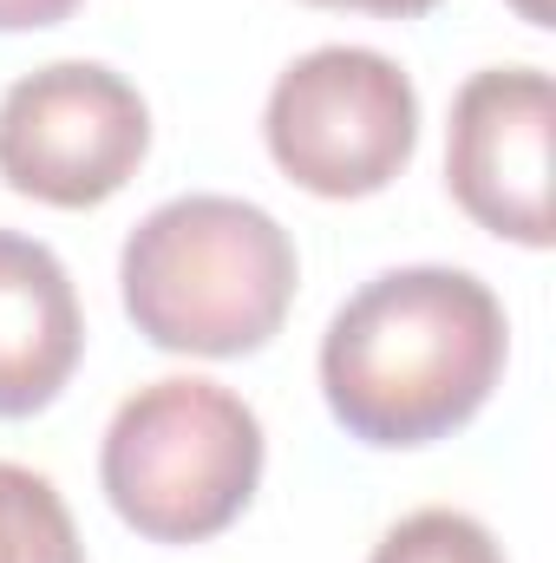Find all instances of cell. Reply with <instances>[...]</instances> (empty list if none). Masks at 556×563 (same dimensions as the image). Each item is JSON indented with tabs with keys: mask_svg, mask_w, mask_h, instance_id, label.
Returning <instances> with one entry per match:
<instances>
[{
	"mask_svg": "<svg viewBox=\"0 0 556 563\" xmlns=\"http://www.w3.org/2000/svg\"><path fill=\"white\" fill-rule=\"evenodd\" d=\"M269 157L288 184L314 197H374L419 151L413 79L374 46H314L269 92Z\"/></svg>",
	"mask_w": 556,
	"mask_h": 563,
	"instance_id": "277c9868",
	"label": "cell"
},
{
	"mask_svg": "<svg viewBox=\"0 0 556 563\" xmlns=\"http://www.w3.org/2000/svg\"><path fill=\"white\" fill-rule=\"evenodd\" d=\"M294 243L263 203L170 197L125 236L119 288L138 334L164 354L236 361L269 347L294 308Z\"/></svg>",
	"mask_w": 556,
	"mask_h": 563,
	"instance_id": "7a4b0ae2",
	"label": "cell"
},
{
	"mask_svg": "<svg viewBox=\"0 0 556 563\" xmlns=\"http://www.w3.org/2000/svg\"><path fill=\"white\" fill-rule=\"evenodd\" d=\"M551 125L556 86L544 66L471 73L452 99L445 184L458 210L524 250H551Z\"/></svg>",
	"mask_w": 556,
	"mask_h": 563,
	"instance_id": "8992f818",
	"label": "cell"
},
{
	"mask_svg": "<svg viewBox=\"0 0 556 563\" xmlns=\"http://www.w3.org/2000/svg\"><path fill=\"white\" fill-rule=\"evenodd\" d=\"M99 485L138 538L203 544L230 531L263 485V420L216 380H151L105 426Z\"/></svg>",
	"mask_w": 556,
	"mask_h": 563,
	"instance_id": "3957f363",
	"label": "cell"
},
{
	"mask_svg": "<svg viewBox=\"0 0 556 563\" xmlns=\"http://www.w3.org/2000/svg\"><path fill=\"white\" fill-rule=\"evenodd\" d=\"M79 354L86 314L66 263L33 236L0 230V420L46 413L66 394Z\"/></svg>",
	"mask_w": 556,
	"mask_h": 563,
	"instance_id": "52a82bcc",
	"label": "cell"
},
{
	"mask_svg": "<svg viewBox=\"0 0 556 563\" xmlns=\"http://www.w3.org/2000/svg\"><path fill=\"white\" fill-rule=\"evenodd\" d=\"M79 0H0V33H33V26H59L73 20Z\"/></svg>",
	"mask_w": 556,
	"mask_h": 563,
	"instance_id": "30bf717a",
	"label": "cell"
},
{
	"mask_svg": "<svg viewBox=\"0 0 556 563\" xmlns=\"http://www.w3.org/2000/svg\"><path fill=\"white\" fill-rule=\"evenodd\" d=\"M511 321L491 282L445 263L387 269L321 334L327 413L360 445H432L498 394Z\"/></svg>",
	"mask_w": 556,
	"mask_h": 563,
	"instance_id": "6da1fadb",
	"label": "cell"
},
{
	"mask_svg": "<svg viewBox=\"0 0 556 563\" xmlns=\"http://www.w3.org/2000/svg\"><path fill=\"white\" fill-rule=\"evenodd\" d=\"M0 563H86L79 525L53 478L0 459Z\"/></svg>",
	"mask_w": 556,
	"mask_h": 563,
	"instance_id": "ba28073f",
	"label": "cell"
},
{
	"mask_svg": "<svg viewBox=\"0 0 556 563\" xmlns=\"http://www.w3.org/2000/svg\"><path fill=\"white\" fill-rule=\"evenodd\" d=\"M367 563H504V544L471 518V511H452V505H425L413 518H400Z\"/></svg>",
	"mask_w": 556,
	"mask_h": 563,
	"instance_id": "9c48e42d",
	"label": "cell"
},
{
	"mask_svg": "<svg viewBox=\"0 0 556 563\" xmlns=\"http://www.w3.org/2000/svg\"><path fill=\"white\" fill-rule=\"evenodd\" d=\"M301 7H334V13H374V20H419L438 0H301Z\"/></svg>",
	"mask_w": 556,
	"mask_h": 563,
	"instance_id": "8fae6325",
	"label": "cell"
},
{
	"mask_svg": "<svg viewBox=\"0 0 556 563\" xmlns=\"http://www.w3.org/2000/svg\"><path fill=\"white\" fill-rule=\"evenodd\" d=\"M511 7H518L531 26H556V0H511Z\"/></svg>",
	"mask_w": 556,
	"mask_h": 563,
	"instance_id": "7c38bea8",
	"label": "cell"
},
{
	"mask_svg": "<svg viewBox=\"0 0 556 563\" xmlns=\"http://www.w3.org/2000/svg\"><path fill=\"white\" fill-rule=\"evenodd\" d=\"M151 151V106L99 59H59L7 86L0 177L53 210H99L138 177Z\"/></svg>",
	"mask_w": 556,
	"mask_h": 563,
	"instance_id": "5b68a950",
	"label": "cell"
}]
</instances>
